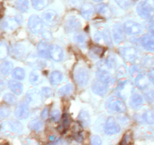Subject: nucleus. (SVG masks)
I'll return each mask as SVG.
<instances>
[{"label":"nucleus","instance_id":"nucleus-1","mask_svg":"<svg viewBox=\"0 0 154 145\" xmlns=\"http://www.w3.org/2000/svg\"><path fill=\"white\" fill-rule=\"evenodd\" d=\"M139 16L144 20H150L154 16V0H141L136 6Z\"/></svg>","mask_w":154,"mask_h":145},{"label":"nucleus","instance_id":"nucleus-2","mask_svg":"<svg viewBox=\"0 0 154 145\" xmlns=\"http://www.w3.org/2000/svg\"><path fill=\"white\" fill-rule=\"evenodd\" d=\"M105 106H106V108L111 112L124 113L126 110V107L124 101L119 97H111L106 101Z\"/></svg>","mask_w":154,"mask_h":145},{"label":"nucleus","instance_id":"nucleus-3","mask_svg":"<svg viewBox=\"0 0 154 145\" xmlns=\"http://www.w3.org/2000/svg\"><path fill=\"white\" fill-rule=\"evenodd\" d=\"M74 79L80 86L87 85L90 79L88 71L83 66H77L74 71Z\"/></svg>","mask_w":154,"mask_h":145},{"label":"nucleus","instance_id":"nucleus-4","mask_svg":"<svg viewBox=\"0 0 154 145\" xmlns=\"http://www.w3.org/2000/svg\"><path fill=\"white\" fill-rule=\"evenodd\" d=\"M28 27L32 33L37 34L43 31L44 22L38 15L32 14L29 18Z\"/></svg>","mask_w":154,"mask_h":145},{"label":"nucleus","instance_id":"nucleus-5","mask_svg":"<svg viewBox=\"0 0 154 145\" xmlns=\"http://www.w3.org/2000/svg\"><path fill=\"white\" fill-rule=\"evenodd\" d=\"M120 131V127L117 122V121L114 119V117L110 116L107 119L106 124L105 126V132L108 135H113Z\"/></svg>","mask_w":154,"mask_h":145},{"label":"nucleus","instance_id":"nucleus-6","mask_svg":"<svg viewBox=\"0 0 154 145\" xmlns=\"http://www.w3.org/2000/svg\"><path fill=\"white\" fill-rule=\"evenodd\" d=\"M123 28H124L125 32L127 34L132 35V36L138 35L140 33H141V32H142V27H141V26L139 24H138V23L134 22V21H126L124 24Z\"/></svg>","mask_w":154,"mask_h":145},{"label":"nucleus","instance_id":"nucleus-7","mask_svg":"<svg viewBox=\"0 0 154 145\" xmlns=\"http://www.w3.org/2000/svg\"><path fill=\"white\" fill-rule=\"evenodd\" d=\"M14 115L18 119H26L29 115V109L28 104L26 102H21L17 106Z\"/></svg>","mask_w":154,"mask_h":145},{"label":"nucleus","instance_id":"nucleus-8","mask_svg":"<svg viewBox=\"0 0 154 145\" xmlns=\"http://www.w3.org/2000/svg\"><path fill=\"white\" fill-rule=\"evenodd\" d=\"M42 19L44 24L48 26L55 25L57 21V14L55 11L50 10L46 11L44 12L42 15Z\"/></svg>","mask_w":154,"mask_h":145},{"label":"nucleus","instance_id":"nucleus-9","mask_svg":"<svg viewBox=\"0 0 154 145\" xmlns=\"http://www.w3.org/2000/svg\"><path fill=\"white\" fill-rule=\"evenodd\" d=\"M125 30L124 28L121 27L120 24H116L114 26L112 30V37L116 43L119 44L124 42L126 37H125Z\"/></svg>","mask_w":154,"mask_h":145},{"label":"nucleus","instance_id":"nucleus-10","mask_svg":"<svg viewBox=\"0 0 154 145\" xmlns=\"http://www.w3.org/2000/svg\"><path fill=\"white\" fill-rule=\"evenodd\" d=\"M108 85L101 80L97 79L92 85V90L96 95L99 96H105L108 92Z\"/></svg>","mask_w":154,"mask_h":145},{"label":"nucleus","instance_id":"nucleus-11","mask_svg":"<svg viewBox=\"0 0 154 145\" xmlns=\"http://www.w3.org/2000/svg\"><path fill=\"white\" fill-rule=\"evenodd\" d=\"M123 58L127 61H134L138 57V51L135 48L126 47L120 51Z\"/></svg>","mask_w":154,"mask_h":145},{"label":"nucleus","instance_id":"nucleus-12","mask_svg":"<svg viewBox=\"0 0 154 145\" xmlns=\"http://www.w3.org/2000/svg\"><path fill=\"white\" fill-rule=\"evenodd\" d=\"M26 100L28 104H38L42 100V94L38 92V91L33 89L29 91L26 95Z\"/></svg>","mask_w":154,"mask_h":145},{"label":"nucleus","instance_id":"nucleus-13","mask_svg":"<svg viewBox=\"0 0 154 145\" xmlns=\"http://www.w3.org/2000/svg\"><path fill=\"white\" fill-rule=\"evenodd\" d=\"M50 57L55 61H60L63 57V51L59 45H50Z\"/></svg>","mask_w":154,"mask_h":145},{"label":"nucleus","instance_id":"nucleus-14","mask_svg":"<svg viewBox=\"0 0 154 145\" xmlns=\"http://www.w3.org/2000/svg\"><path fill=\"white\" fill-rule=\"evenodd\" d=\"M2 128L5 131H11L12 132L15 133H20L23 130V125H21L20 122L17 121H11L9 122H6L2 126Z\"/></svg>","mask_w":154,"mask_h":145},{"label":"nucleus","instance_id":"nucleus-15","mask_svg":"<svg viewBox=\"0 0 154 145\" xmlns=\"http://www.w3.org/2000/svg\"><path fill=\"white\" fill-rule=\"evenodd\" d=\"M66 29L68 31H75L81 27V21L76 17H69L66 22Z\"/></svg>","mask_w":154,"mask_h":145},{"label":"nucleus","instance_id":"nucleus-16","mask_svg":"<svg viewBox=\"0 0 154 145\" xmlns=\"http://www.w3.org/2000/svg\"><path fill=\"white\" fill-rule=\"evenodd\" d=\"M98 79L101 80L102 82H105L108 86L112 85L114 82V79L109 71H102L98 70L97 72Z\"/></svg>","mask_w":154,"mask_h":145},{"label":"nucleus","instance_id":"nucleus-17","mask_svg":"<svg viewBox=\"0 0 154 145\" xmlns=\"http://www.w3.org/2000/svg\"><path fill=\"white\" fill-rule=\"evenodd\" d=\"M129 103H130V106L132 108L135 109V110H138L142 107L144 99L139 93H133L131 96Z\"/></svg>","mask_w":154,"mask_h":145},{"label":"nucleus","instance_id":"nucleus-18","mask_svg":"<svg viewBox=\"0 0 154 145\" xmlns=\"http://www.w3.org/2000/svg\"><path fill=\"white\" fill-rule=\"evenodd\" d=\"M95 11V8L90 3H85L81 8V14L84 18L89 20L92 18Z\"/></svg>","mask_w":154,"mask_h":145},{"label":"nucleus","instance_id":"nucleus-19","mask_svg":"<svg viewBox=\"0 0 154 145\" xmlns=\"http://www.w3.org/2000/svg\"><path fill=\"white\" fill-rule=\"evenodd\" d=\"M38 54L41 57L43 58H49L50 57V45L46 42H40L37 46Z\"/></svg>","mask_w":154,"mask_h":145},{"label":"nucleus","instance_id":"nucleus-20","mask_svg":"<svg viewBox=\"0 0 154 145\" xmlns=\"http://www.w3.org/2000/svg\"><path fill=\"white\" fill-rule=\"evenodd\" d=\"M149 81H150V79H149L148 77L141 73L139 74L135 78V84H136L137 87L140 89H142V90L148 87Z\"/></svg>","mask_w":154,"mask_h":145},{"label":"nucleus","instance_id":"nucleus-21","mask_svg":"<svg viewBox=\"0 0 154 145\" xmlns=\"http://www.w3.org/2000/svg\"><path fill=\"white\" fill-rule=\"evenodd\" d=\"M95 10L97 11L98 14H99L105 18H111V11L110 8L106 4H99L96 6Z\"/></svg>","mask_w":154,"mask_h":145},{"label":"nucleus","instance_id":"nucleus-22","mask_svg":"<svg viewBox=\"0 0 154 145\" xmlns=\"http://www.w3.org/2000/svg\"><path fill=\"white\" fill-rule=\"evenodd\" d=\"M8 87L14 94L17 95H20L23 92V85L17 80H10L8 82Z\"/></svg>","mask_w":154,"mask_h":145},{"label":"nucleus","instance_id":"nucleus-23","mask_svg":"<svg viewBox=\"0 0 154 145\" xmlns=\"http://www.w3.org/2000/svg\"><path fill=\"white\" fill-rule=\"evenodd\" d=\"M141 45L147 51L154 52V39L150 36H143L141 39Z\"/></svg>","mask_w":154,"mask_h":145},{"label":"nucleus","instance_id":"nucleus-24","mask_svg":"<svg viewBox=\"0 0 154 145\" xmlns=\"http://www.w3.org/2000/svg\"><path fill=\"white\" fill-rule=\"evenodd\" d=\"M29 81L32 85H38L42 82V76L39 70H33L30 73Z\"/></svg>","mask_w":154,"mask_h":145},{"label":"nucleus","instance_id":"nucleus-25","mask_svg":"<svg viewBox=\"0 0 154 145\" xmlns=\"http://www.w3.org/2000/svg\"><path fill=\"white\" fill-rule=\"evenodd\" d=\"M63 73L60 71H54L50 76V82L53 85H57L63 81Z\"/></svg>","mask_w":154,"mask_h":145},{"label":"nucleus","instance_id":"nucleus-26","mask_svg":"<svg viewBox=\"0 0 154 145\" xmlns=\"http://www.w3.org/2000/svg\"><path fill=\"white\" fill-rule=\"evenodd\" d=\"M28 126H29V128L33 130V131H42V130L44 128V122L43 121H42L39 119H32V121H30Z\"/></svg>","mask_w":154,"mask_h":145},{"label":"nucleus","instance_id":"nucleus-27","mask_svg":"<svg viewBox=\"0 0 154 145\" xmlns=\"http://www.w3.org/2000/svg\"><path fill=\"white\" fill-rule=\"evenodd\" d=\"M18 24H19V23L17 21V20L15 18H13V19L9 18V19L5 20L4 21V23L2 24V26L5 30L13 31V30H14L17 27Z\"/></svg>","mask_w":154,"mask_h":145},{"label":"nucleus","instance_id":"nucleus-28","mask_svg":"<svg viewBox=\"0 0 154 145\" xmlns=\"http://www.w3.org/2000/svg\"><path fill=\"white\" fill-rule=\"evenodd\" d=\"M13 71V63L11 61L6 60L0 64V72L3 75H8Z\"/></svg>","mask_w":154,"mask_h":145},{"label":"nucleus","instance_id":"nucleus-29","mask_svg":"<svg viewBox=\"0 0 154 145\" xmlns=\"http://www.w3.org/2000/svg\"><path fill=\"white\" fill-rule=\"evenodd\" d=\"M78 120L83 124L84 126H88L90 124V116L88 111L85 110H82L79 113L78 116Z\"/></svg>","mask_w":154,"mask_h":145},{"label":"nucleus","instance_id":"nucleus-30","mask_svg":"<svg viewBox=\"0 0 154 145\" xmlns=\"http://www.w3.org/2000/svg\"><path fill=\"white\" fill-rule=\"evenodd\" d=\"M71 124V120L69 116H68V114L66 113H64L63 115V117H62V124L59 126L58 130L61 132H63L65 130L67 129L69 127Z\"/></svg>","mask_w":154,"mask_h":145},{"label":"nucleus","instance_id":"nucleus-31","mask_svg":"<svg viewBox=\"0 0 154 145\" xmlns=\"http://www.w3.org/2000/svg\"><path fill=\"white\" fill-rule=\"evenodd\" d=\"M74 40H75V43L78 44V45L84 46V45H85L87 43L88 38H87V36L84 33H79L75 35V37H74Z\"/></svg>","mask_w":154,"mask_h":145},{"label":"nucleus","instance_id":"nucleus-32","mask_svg":"<svg viewBox=\"0 0 154 145\" xmlns=\"http://www.w3.org/2000/svg\"><path fill=\"white\" fill-rule=\"evenodd\" d=\"M31 2L33 8L38 11H41L46 7L48 1V0H31Z\"/></svg>","mask_w":154,"mask_h":145},{"label":"nucleus","instance_id":"nucleus-33","mask_svg":"<svg viewBox=\"0 0 154 145\" xmlns=\"http://www.w3.org/2000/svg\"><path fill=\"white\" fill-rule=\"evenodd\" d=\"M12 76L17 80H23L25 78V71L23 68L17 67L12 71Z\"/></svg>","mask_w":154,"mask_h":145},{"label":"nucleus","instance_id":"nucleus-34","mask_svg":"<svg viewBox=\"0 0 154 145\" xmlns=\"http://www.w3.org/2000/svg\"><path fill=\"white\" fill-rule=\"evenodd\" d=\"M16 7L20 11L26 12L29 8V0H17L16 2Z\"/></svg>","mask_w":154,"mask_h":145},{"label":"nucleus","instance_id":"nucleus-35","mask_svg":"<svg viewBox=\"0 0 154 145\" xmlns=\"http://www.w3.org/2000/svg\"><path fill=\"white\" fill-rule=\"evenodd\" d=\"M9 48L7 44L5 42H0V60L6 58L8 55Z\"/></svg>","mask_w":154,"mask_h":145},{"label":"nucleus","instance_id":"nucleus-36","mask_svg":"<svg viewBox=\"0 0 154 145\" xmlns=\"http://www.w3.org/2000/svg\"><path fill=\"white\" fill-rule=\"evenodd\" d=\"M12 53L15 57H20L24 53V47L21 45H15L12 49Z\"/></svg>","mask_w":154,"mask_h":145},{"label":"nucleus","instance_id":"nucleus-37","mask_svg":"<svg viewBox=\"0 0 154 145\" xmlns=\"http://www.w3.org/2000/svg\"><path fill=\"white\" fill-rule=\"evenodd\" d=\"M72 90H73V87H72V85L68 84L59 89L58 94L61 96H65V95H69L72 92Z\"/></svg>","mask_w":154,"mask_h":145},{"label":"nucleus","instance_id":"nucleus-38","mask_svg":"<svg viewBox=\"0 0 154 145\" xmlns=\"http://www.w3.org/2000/svg\"><path fill=\"white\" fill-rule=\"evenodd\" d=\"M3 101L7 104H14L17 101V98L13 94L7 93L3 96Z\"/></svg>","mask_w":154,"mask_h":145},{"label":"nucleus","instance_id":"nucleus-39","mask_svg":"<svg viewBox=\"0 0 154 145\" xmlns=\"http://www.w3.org/2000/svg\"><path fill=\"white\" fill-rule=\"evenodd\" d=\"M106 63L111 69L115 68L117 66V59H116L115 56L113 54H110L107 58Z\"/></svg>","mask_w":154,"mask_h":145},{"label":"nucleus","instance_id":"nucleus-40","mask_svg":"<svg viewBox=\"0 0 154 145\" xmlns=\"http://www.w3.org/2000/svg\"><path fill=\"white\" fill-rule=\"evenodd\" d=\"M144 118L147 123L150 124V125L154 124V113L150 110H148L144 113Z\"/></svg>","mask_w":154,"mask_h":145},{"label":"nucleus","instance_id":"nucleus-41","mask_svg":"<svg viewBox=\"0 0 154 145\" xmlns=\"http://www.w3.org/2000/svg\"><path fill=\"white\" fill-rule=\"evenodd\" d=\"M41 94L45 98H51L54 95V91L49 87H42L41 89Z\"/></svg>","mask_w":154,"mask_h":145},{"label":"nucleus","instance_id":"nucleus-42","mask_svg":"<svg viewBox=\"0 0 154 145\" xmlns=\"http://www.w3.org/2000/svg\"><path fill=\"white\" fill-rule=\"evenodd\" d=\"M114 1L123 9L129 8L131 5V0H114Z\"/></svg>","mask_w":154,"mask_h":145},{"label":"nucleus","instance_id":"nucleus-43","mask_svg":"<svg viewBox=\"0 0 154 145\" xmlns=\"http://www.w3.org/2000/svg\"><path fill=\"white\" fill-rule=\"evenodd\" d=\"M144 97L148 103H152L154 101V92L153 90H148L144 92Z\"/></svg>","mask_w":154,"mask_h":145},{"label":"nucleus","instance_id":"nucleus-44","mask_svg":"<svg viewBox=\"0 0 154 145\" xmlns=\"http://www.w3.org/2000/svg\"><path fill=\"white\" fill-rule=\"evenodd\" d=\"M91 51H92V52H93L94 54H96V55L101 56V55H102V54L104 53L105 50H104V48H102V47L93 46L91 48Z\"/></svg>","mask_w":154,"mask_h":145},{"label":"nucleus","instance_id":"nucleus-45","mask_svg":"<svg viewBox=\"0 0 154 145\" xmlns=\"http://www.w3.org/2000/svg\"><path fill=\"white\" fill-rule=\"evenodd\" d=\"M129 72H130L131 76L133 79H135L139 74H141L140 73V71L139 69H138V68L135 66H131L130 69H129Z\"/></svg>","mask_w":154,"mask_h":145},{"label":"nucleus","instance_id":"nucleus-46","mask_svg":"<svg viewBox=\"0 0 154 145\" xmlns=\"http://www.w3.org/2000/svg\"><path fill=\"white\" fill-rule=\"evenodd\" d=\"M102 33H103L104 39H105V42H106L108 45H111L112 44V38H111L109 32L107 31V30H105V31L102 32Z\"/></svg>","mask_w":154,"mask_h":145},{"label":"nucleus","instance_id":"nucleus-47","mask_svg":"<svg viewBox=\"0 0 154 145\" xmlns=\"http://www.w3.org/2000/svg\"><path fill=\"white\" fill-rule=\"evenodd\" d=\"M94 39L96 42L98 43H102L105 42V39H104L103 33H96L94 36Z\"/></svg>","mask_w":154,"mask_h":145},{"label":"nucleus","instance_id":"nucleus-48","mask_svg":"<svg viewBox=\"0 0 154 145\" xmlns=\"http://www.w3.org/2000/svg\"><path fill=\"white\" fill-rule=\"evenodd\" d=\"M60 119V112L59 110H55L51 113V119L54 122H58Z\"/></svg>","mask_w":154,"mask_h":145},{"label":"nucleus","instance_id":"nucleus-49","mask_svg":"<svg viewBox=\"0 0 154 145\" xmlns=\"http://www.w3.org/2000/svg\"><path fill=\"white\" fill-rule=\"evenodd\" d=\"M91 143L93 145H101L102 144V140L101 137L98 135H93L91 137Z\"/></svg>","mask_w":154,"mask_h":145},{"label":"nucleus","instance_id":"nucleus-50","mask_svg":"<svg viewBox=\"0 0 154 145\" xmlns=\"http://www.w3.org/2000/svg\"><path fill=\"white\" fill-rule=\"evenodd\" d=\"M10 115V110L6 107H2L0 108V117L5 118Z\"/></svg>","mask_w":154,"mask_h":145},{"label":"nucleus","instance_id":"nucleus-51","mask_svg":"<svg viewBox=\"0 0 154 145\" xmlns=\"http://www.w3.org/2000/svg\"><path fill=\"white\" fill-rule=\"evenodd\" d=\"M42 35L44 39H46L47 41H49L51 39H52V34H51V32L48 31V30H43L42 32Z\"/></svg>","mask_w":154,"mask_h":145},{"label":"nucleus","instance_id":"nucleus-52","mask_svg":"<svg viewBox=\"0 0 154 145\" xmlns=\"http://www.w3.org/2000/svg\"><path fill=\"white\" fill-rule=\"evenodd\" d=\"M130 140H131L130 134H124V136H123V140H122L120 144H127V143H129V142H130Z\"/></svg>","mask_w":154,"mask_h":145},{"label":"nucleus","instance_id":"nucleus-53","mask_svg":"<svg viewBox=\"0 0 154 145\" xmlns=\"http://www.w3.org/2000/svg\"><path fill=\"white\" fill-rule=\"evenodd\" d=\"M81 129H82V128H81V125H80L79 123H78V122L74 123L73 127H72V130H73L75 133H79L80 131H81Z\"/></svg>","mask_w":154,"mask_h":145},{"label":"nucleus","instance_id":"nucleus-54","mask_svg":"<svg viewBox=\"0 0 154 145\" xmlns=\"http://www.w3.org/2000/svg\"><path fill=\"white\" fill-rule=\"evenodd\" d=\"M48 115H49V110L48 108H45L42 110V113H41V116L43 119H46L48 117Z\"/></svg>","mask_w":154,"mask_h":145},{"label":"nucleus","instance_id":"nucleus-55","mask_svg":"<svg viewBox=\"0 0 154 145\" xmlns=\"http://www.w3.org/2000/svg\"><path fill=\"white\" fill-rule=\"evenodd\" d=\"M148 78L150 81L154 85V68L150 69L148 72Z\"/></svg>","mask_w":154,"mask_h":145},{"label":"nucleus","instance_id":"nucleus-56","mask_svg":"<svg viewBox=\"0 0 154 145\" xmlns=\"http://www.w3.org/2000/svg\"><path fill=\"white\" fill-rule=\"evenodd\" d=\"M126 68L124 67V66L121 65V66H119L118 73L120 74V75H121V76L125 75V74H126Z\"/></svg>","mask_w":154,"mask_h":145},{"label":"nucleus","instance_id":"nucleus-57","mask_svg":"<svg viewBox=\"0 0 154 145\" xmlns=\"http://www.w3.org/2000/svg\"><path fill=\"white\" fill-rule=\"evenodd\" d=\"M76 135H75V140H77V141H78V142H81L82 141V139H83V137H82V136L81 135V134H79V133H76Z\"/></svg>","mask_w":154,"mask_h":145},{"label":"nucleus","instance_id":"nucleus-58","mask_svg":"<svg viewBox=\"0 0 154 145\" xmlns=\"http://www.w3.org/2000/svg\"><path fill=\"white\" fill-rule=\"evenodd\" d=\"M150 37H152L154 39V29H152V30H150Z\"/></svg>","mask_w":154,"mask_h":145},{"label":"nucleus","instance_id":"nucleus-59","mask_svg":"<svg viewBox=\"0 0 154 145\" xmlns=\"http://www.w3.org/2000/svg\"><path fill=\"white\" fill-rule=\"evenodd\" d=\"M55 136H54V135H53V136H50V140H52V141H53V140H55Z\"/></svg>","mask_w":154,"mask_h":145},{"label":"nucleus","instance_id":"nucleus-60","mask_svg":"<svg viewBox=\"0 0 154 145\" xmlns=\"http://www.w3.org/2000/svg\"><path fill=\"white\" fill-rule=\"evenodd\" d=\"M2 9H3V6H2V5L0 3V12L2 11Z\"/></svg>","mask_w":154,"mask_h":145},{"label":"nucleus","instance_id":"nucleus-61","mask_svg":"<svg viewBox=\"0 0 154 145\" xmlns=\"http://www.w3.org/2000/svg\"><path fill=\"white\" fill-rule=\"evenodd\" d=\"M94 2H102L103 1V0H93Z\"/></svg>","mask_w":154,"mask_h":145}]
</instances>
